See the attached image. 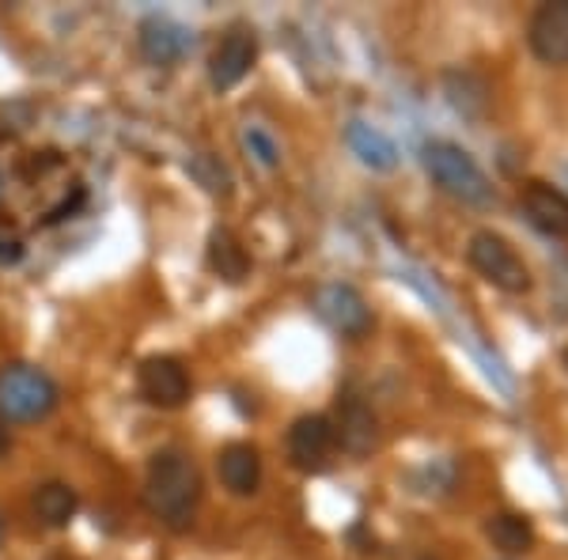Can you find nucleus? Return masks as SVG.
Here are the masks:
<instances>
[{
    "label": "nucleus",
    "instance_id": "obj_7",
    "mask_svg": "<svg viewBox=\"0 0 568 560\" xmlns=\"http://www.w3.org/2000/svg\"><path fill=\"white\" fill-rule=\"evenodd\" d=\"M141 398L155 409H179L190 398V375L175 356H149L136 371Z\"/></svg>",
    "mask_w": 568,
    "mask_h": 560
},
{
    "label": "nucleus",
    "instance_id": "obj_23",
    "mask_svg": "<svg viewBox=\"0 0 568 560\" xmlns=\"http://www.w3.org/2000/svg\"><path fill=\"white\" fill-rule=\"evenodd\" d=\"M50 560H65V557H50Z\"/></svg>",
    "mask_w": 568,
    "mask_h": 560
},
{
    "label": "nucleus",
    "instance_id": "obj_19",
    "mask_svg": "<svg viewBox=\"0 0 568 560\" xmlns=\"http://www.w3.org/2000/svg\"><path fill=\"white\" fill-rule=\"evenodd\" d=\"M243 144H246V152H251L254 160L262 163V167H277V163H281V149H277V141H273V136L265 133L262 125H251V130L243 133Z\"/></svg>",
    "mask_w": 568,
    "mask_h": 560
},
{
    "label": "nucleus",
    "instance_id": "obj_6",
    "mask_svg": "<svg viewBox=\"0 0 568 560\" xmlns=\"http://www.w3.org/2000/svg\"><path fill=\"white\" fill-rule=\"evenodd\" d=\"M254 61H258V34L246 23H235L232 31L216 42L213 58H209V84L216 91H232L235 84L246 80Z\"/></svg>",
    "mask_w": 568,
    "mask_h": 560
},
{
    "label": "nucleus",
    "instance_id": "obj_8",
    "mask_svg": "<svg viewBox=\"0 0 568 560\" xmlns=\"http://www.w3.org/2000/svg\"><path fill=\"white\" fill-rule=\"evenodd\" d=\"M527 42L542 65H568V0H549L530 16Z\"/></svg>",
    "mask_w": 568,
    "mask_h": 560
},
{
    "label": "nucleus",
    "instance_id": "obj_21",
    "mask_svg": "<svg viewBox=\"0 0 568 560\" xmlns=\"http://www.w3.org/2000/svg\"><path fill=\"white\" fill-rule=\"evenodd\" d=\"M8 455V428H4V420H0V458Z\"/></svg>",
    "mask_w": 568,
    "mask_h": 560
},
{
    "label": "nucleus",
    "instance_id": "obj_14",
    "mask_svg": "<svg viewBox=\"0 0 568 560\" xmlns=\"http://www.w3.org/2000/svg\"><path fill=\"white\" fill-rule=\"evenodd\" d=\"M345 144L353 149L356 160L372 171H394L398 167V149L383 130H375L368 122H349L345 125Z\"/></svg>",
    "mask_w": 568,
    "mask_h": 560
},
{
    "label": "nucleus",
    "instance_id": "obj_9",
    "mask_svg": "<svg viewBox=\"0 0 568 560\" xmlns=\"http://www.w3.org/2000/svg\"><path fill=\"white\" fill-rule=\"evenodd\" d=\"M334 447H337L334 425H329L326 417H318V413H307V417H300L296 425L288 428V458H292V466H300V470H307V474L326 470Z\"/></svg>",
    "mask_w": 568,
    "mask_h": 560
},
{
    "label": "nucleus",
    "instance_id": "obj_4",
    "mask_svg": "<svg viewBox=\"0 0 568 560\" xmlns=\"http://www.w3.org/2000/svg\"><path fill=\"white\" fill-rule=\"evenodd\" d=\"M466 258H470V265L493 288L508 292V296H524V292H530V284H535L527 262L519 258V251L497 232H474L470 246H466Z\"/></svg>",
    "mask_w": 568,
    "mask_h": 560
},
{
    "label": "nucleus",
    "instance_id": "obj_10",
    "mask_svg": "<svg viewBox=\"0 0 568 560\" xmlns=\"http://www.w3.org/2000/svg\"><path fill=\"white\" fill-rule=\"evenodd\" d=\"M136 42H141V53L144 61H152V65H179L182 58H186L190 50H194V34L186 31L182 23L168 20V16H149V20L141 23V34H136Z\"/></svg>",
    "mask_w": 568,
    "mask_h": 560
},
{
    "label": "nucleus",
    "instance_id": "obj_13",
    "mask_svg": "<svg viewBox=\"0 0 568 560\" xmlns=\"http://www.w3.org/2000/svg\"><path fill=\"white\" fill-rule=\"evenodd\" d=\"M216 474L232 496H251L262 485V458L251 444H227L216 458Z\"/></svg>",
    "mask_w": 568,
    "mask_h": 560
},
{
    "label": "nucleus",
    "instance_id": "obj_5",
    "mask_svg": "<svg viewBox=\"0 0 568 560\" xmlns=\"http://www.w3.org/2000/svg\"><path fill=\"white\" fill-rule=\"evenodd\" d=\"M311 303H315L318 318H323L329 329H337L342 337H368L372 334V326H375L372 307L353 284L329 281L323 288H315Z\"/></svg>",
    "mask_w": 568,
    "mask_h": 560
},
{
    "label": "nucleus",
    "instance_id": "obj_2",
    "mask_svg": "<svg viewBox=\"0 0 568 560\" xmlns=\"http://www.w3.org/2000/svg\"><path fill=\"white\" fill-rule=\"evenodd\" d=\"M425 171L433 174V182L444 190L447 197L463 201V205H493V182L485 179V171L474 163V155L459 149L452 141H433L425 144Z\"/></svg>",
    "mask_w": 568,
    "mask_h": 560
},
{
    "label": "nucleus",
    "instance_id": "obj_16",
    "mask_svg": "<svg viewBox=\"0 0 568 560\" xmlns=\"http://www.w3.org/2000/svg\"><path fill=\"white\" fill-rule=\"evenodd\" d=\"M485 538L493 541V549H500V553H508V557H524L535 549V527H530V519L519 516V511H497V516H489Z\"/></svg>",
    "mask_w": 568,
    "mask_h": 560
},
{
    "label": "nucleus",
    "instance_id": "obj_20",
    "mask_svg": "<svg viewBox=\"0 0 568 560\" xmlns=\"http://www.w3.org/2000/svg\"><path fill=\"white\" fill-rule=\"evenodd\" d=\"M20 238H12V235H0V262H16L20 258Z\"/></svg>",
    "mask_w": 568,
    "mask_h": 560
},
{
    "label": "nucleus",
    "instance_id": "obj_3",
    "mask_svg": "<svg viewBox=\"0 0 568 560\" xmlns=\"http://www.w3.org/2000/svg\"><path fill=\"white\" fill-rule=\"evenodd\" d=\"M58 406V383L31 364H12L0 371V420L4 425H27L42 420Z\"/></svg>",
    "mask_w": 568,
    "mask_h": 560
},
{
    "label": "nucleus",
    "instance_id": "obj_1",
    "mask_svg": "<svg viewBox=\"0 0 568 560\" xmlns=\"http://www.w3.org/2000/svg\"><path fill=\"white\" fill-rule=\"evenodd\" d=\"M144 500H149V511L163 527L186 530L194 522L201 500V477L186 451L168 447V451L152 458L149 481H144Z\"/></svg>",
    "mask_w": 568,
    "mask_h": 560
},
{
    "label": "nucleus",
    "instance_id": "obj_15",
    "mask_svg": "<svg viewBox=\"0 0 568 560\" xmlns=\"http://www.w3.org/2000/svg\"><path fill=\"white\" fill-rule=\"evenodd\" d=\"M205 262H209V269L227 284H240L251 277V254H246V246L227 232V227H216V232L209 235Z\"/></svg>",
    "mask_w": 568,
    "mask_h": 560
},
{
    "label": "nucleus",
    "instance_id": "obj_18",
    "mask_svg": "<svg viewBox=\"0 0 568 560\" xmlns=\"http://www.w3.org/2000/svg\"><path fill=\"white\" fill-rule=\"evenodd\" d=\"M186 171H190V179H194L197 186L205 190V194H213V197H227V194H232V174H227V167L216 160V155H209V152L190 155Z\"/></svg>",
    "mask_w": 568,
    "mask_h": 560
},
{
    "label": "nucleus",
    "instance_id": "obj_17",
    "mask_svg": "<svg viewBox=\"0 0 568 560\" xmlns=\"http://www.w3.org/2000/svg\"><path fill=\"white\" fill-rule=\"evenodd\" d=\"M34 516H39L45 527H69V519L77 516V492L61 481H50L34 492Z\"/></svg>",
    "mask_w": 568,
    "mask_h": 560
},
{
    "label": "nucleus",
    "instance_id": "obj_22",
    "mask_svg": "<svg viewBox=\"0 0 568 560\" xmlns=\"http://www.w3.org/2000/svg\"><path fill=\"white\" fill-rule=\"evenodd\" d=\"M4 534H8V527H4V516H0V546H4Z\"/></svg>",
    "mask_w": 568,
    "mask_h": 560
},
{
    "label": "nucleus",
    "instance_id": "obj_12",
    "mask_svg": "<svg viewBox=\"0 0 568 560\" xmlns=\"http://www.w3.org/2000/svg\"><path fill=\"white\" fill-rule=\"evenodd\" d=\"M329 425H334L337 447H345L349 455H368L372 447L379 444V420H375V413L356 398L337 401V413Z\"/></svg>",
    "mask_w": 568,
    "mask_h": 560
},
{
    "label": "nucleus",
    "instance_id": "obj_11",
    "mask_svg": "<svg viewBox=\"0 0 568 560\" xmlns=\"http://www.w3.org/2000/svg\"><path fill=\"white\" fill-rule=\"evenodd\" d=\"M519 208L542 235L568 238V194L546 186V182H527L519 194Z\"/></svg>",
    "mask_w": 568,
    "mask_h": 560
},
{
    "label": "nucleus",
    "instance_id": "obj_24",
    "mask_svg": "<svg viewBox=\"0 0 568 560\" xmlns=\"http://www.w3.org/2000/svg\"><path fill=\"white\" fill-rule=\"evenodd\" d=\"M420 560H433V557H420Z\"/></svg>",
    "mask_w": 568,
    "mask_h": 560
}]
</instances>
